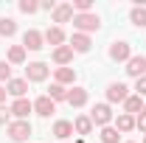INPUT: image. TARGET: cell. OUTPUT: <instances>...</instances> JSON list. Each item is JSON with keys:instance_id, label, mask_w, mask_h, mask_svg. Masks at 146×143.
Masks as SVG:
<instances>
[{"instance_id": "6da1fadb", "label": "cell", "mask_w": 146, "mask_h": 143, "mask_svg": "<svg viewBox=\"0 0 146 143\" xmlns=\"http://www.w3.org/2000/svg\"><path fill=\"white\" fill-rule=\"evenodd\" d=\"M73 28H76V34H87V36H90L93 31H98V28H101V17H98L96 11L76 14V17H73Z\"/></svg>"}, {"instance_id": "7a4b0ae2", "label": "cell", "mask_w": 146, "mask_h": 143, "mask_svg": "<svg viewBox=\"0 0 146 143\" xmlns=\"http://www.w3.org/2000/svg\"><path fill=\"white\" fill-rule=\"evenodd\" d=\"M6 135H9V140L23 143V140H28L34 135V126L28 124V121H11V124L6 126Z\"/></svg>"}, {"instance_id": "3957f363", "label": "cell", "mask_w": 146, "mask_h": 143, "mask_svg": "<svg viewBox=\"0 0 146 143\" xmlns=\"http://www.w3.org/2000/svg\"><path fill=\"white\" fill-rule=\"evenodd\" d=\"M129 98V87L124 81H112L107 84V104H124Z\"/></svg>"}, {"instance_id": "277c9868", "label": "cell", "mask_w": 146, "mask_h": 143, "mask_svg": "<svg viewBox=\"0 0 146 143\" xmlns=\"http://www.w3.org/2000/svg\"><path fill=\"white\" fill-rule=\"evenodd\" d=\"M90 121H93V126H110V121H112V107L110 104H96L93 107V112H90Z\"/></svg>"}, {"instance_id": "5b68a950", "label": "cell", "mask_w": 146, "mask_h": 143, "mask_svg": "<svg viewBox=\"0 0 146 143\" xmlns=\"http://www.w3.org/2000/svg\"><path fill=\"white\" fill-rule=\"evenodd\" d=\"M110 59H112V62H129V59H132V45H129L127 39L112 42V45H110Z\"/></svg>"}, {"instance_id": "8992f818", "label": "cell", "mask_w": 146, "mask_h": 143, "mask_svg": "<svg viewBox=\"0 0 146 143\" xmlns=\"http://www.w3.org/2000/svg\"><path fill=\"white\" fill-rule=\"evenodd\" d=\"M48 73H51V68H48L45 62H28V68H25V81H45Z\"/></svg>"}, {"instance_id": "52a82bcc", "label": "cell", "mask_w": 146, "mask_h": 143, "mask_svg": "<svg viewBox=\"0 0 146 143\" xmlns=\"http://www.w3.org/2000/svg\"><path fill=\"white\" fill-rule=\"evenodd\" d=\"M42 45H45V34H39L36 28H28L23 34V48L25 51H42Z\"/></svg>"}, {"instance_id": "ba28073f", "label": "cell", "mask_w": 146, "mask_h": 143, "mask_svg": "<svg viewBox=\"0 0 146 143\" xmlns=\"http://www.w3.org/2000/svg\"><path fill=\"white\" fill-rule=\"evenodd\" d=\"M127 76H132V79H141V76H146V56L143 54H138V56H132L127 62Z\"/></svg>"}, {"instance_id": "9c48e42d", "label": "cell", "mask_w": 146, "mask_h": 143, "mask_svg": "<svg viewBox=\"0 0 146 143\" xmlns=\"http://www.w3.org/2000/svg\"><path fill=\"white\" fill-rule=\"evenodd\" d=\"M9 109H11V115H14L17 121H25L28 112H34V101H28V98H14V104Z\"/></svg>"}, {"instance_id": "30bf717a", "label": "cell", "mask_w": 146, "mask_h": 143, "mask_svg": "<svg viewBox=\"0 0 146 143\" xmlns=\"http://www.w3.org/2000/svg\"><path fill=\"white\" fill-rule=\"evenodd\" d=\"M34 112L39 115V118H51V115L56 112V101H51L48 95H39V98L34 101Z\"/></svg>"}, {"instance_id": "8fae6325", "label": "cell", "mask_w": 146, "mask_h": 143, "mask_svg": "<svg viewBox=\"0 0 146 143\" xmlns=\"http://www.w3.org/2000/svg\"><path fill=\"white\" fill-rule=\"evenodd\" d=\"M73 17H76V11H73L70 3H59L54 9V23L62 28V23H73Z\"/></svg>"}, {"instance_id": "7c38bea8", "label": "cell", "mask_w": 146, "mask_h": 143, "mask_svg": "<svg viewBox=\"0 0 146 143\" xmlns=\"http://www.w3.org/2000/svg\"><path fill=\"white\" fill-rule=\"evenodd\" d=\"M51 59H54V65H59V68H68L73 62V48L70 45H59V48H54Z\"/></svg>"}, {"instance_id": "4fadbf2b", "label": "cell", "mask_w": 146, "mask_h": 143, "mask_svg": "<svg viewBox=\"0 0 146 143\" xmlns=\"http://www.w3.org/2000/svg\"><path fill=\"white\" fill-rule=\"evenodd\" d=\"M70 48H73V54H87V51L93 48V42H90V36H87V34H76V31H73Z\"/></svg>"}, {"instance_id": "5bb4252c", "label": "cell", "mask_w": 146, "mask_h": 143, "mask_svg": "<svg viewBox=\"0 0 146 143\" xmlns=\"http://www.w3.org/2000/svg\"><path fill=\"white\" fill-rule=\"evenodd\" d=\"M87 98H90V95H87V90L84 87H73V90H68V104H70V107H84V104H87Z\"/></svg>"}, {"instance_id": "9a60e30c", "label": "cell", "mask_w": 146, "mask_h": 143, "mask_svg": "<svg viewBox=\"0 0 146 143\" xmlns=\"http://www.w3.org/2000/svg\"><path fill=\"white\" fill-rule=\"evenodd\" d=\"M6 93L14 95V98H25V93H28V81H25V79H11V81L6 84Z\"/></svg>"}, {"instance_id": "2e32d148", "label": "cell", "mask_w": 146, "mask_h": 143, "mask_svg": "<svg viewBox=\"0 0 146 143\" xmlns=\"http://www.w3.org/2000/svg\"><path fill=\"white\" fill-rule=\"evenodd\" d=\"M51 135H54L56 140H62V143H65V140H68V138L73 135V124H70V121H56V124H54V129H51Z\"/></svg>"}, {"instance_id": "e0dca14e", "label": "cell", "mask_w": 146, "mask_h": 143, "mask_svg": "<svg viewBox=\"0 0 146 143\" xmlns=\"http://www.w3.org/2000/svg\"><path fill=\"white\" fill-rule=\"evenodd\" d=\"M45 42H48V45H54V48L65 45V28H59V25H51V28L45 31Z\"/></svg>"}, {"instance_id": "ac0fdd59", "label": "cell", "mask_w": 146, "mask_h": 143, "mask_svg": "<svg viewBox=\"0 0 146 143\" xmlns=\"http://www.w3.org/2000/svg\"><path fill=\"white\" fill-rule=\"evenodd\" d=\"M115 129L121 132V135H127L135 129V115H127V112H121L118 118H115Z\"/></svg>"}, {"instance_id": "d6986e66", "label": "cell", "mask_w": 146, "mask_h": 143, "mask_svg": "<svg viewBox=\"0 0 146 143\" xmlns=\"http://www.w3.org/2000/svg\"><path fill=\"white\" fill-rule=\"evenodd\" d=\"M56 84H62V87H68V84H73L76 81V70L73 68H56Z\"/></svg>"}, {"instance_id": "ffe728a7", "label": "cell", "mask_w": 146, "mask_h": 143, "mask_svg": "<svg viewBox=\"0 0 146 143\" xmlns=\"http://www.w3.org/2000/svg\"><path fill=\"white\" fill-rule=\"evenodd\" d=\"M73 132H76V135H90V132H93L90 115H79V118L73 121Z\"/></svg>"}, {"instance_id": "44dd1931", "label": "cell", "mask_w": 146, "mask_h": 143, "mask_svg": "<svg viewBox=\"0 0 146 143\" xmlns=\"http://www.w3.org/2000/svg\"><path fill=\"white\" fill-rule=\"evenodd\" d=\"M143 107H146V104H143L141 95H129L127 101H124V112H127V115H138Z\"/></svg>"}, {"instance_id": "7402d4cb", "label": "cell", "mask_w": 146, "mask_h": 143, "mask_svg": "<svg viewBox=\"0 0 146 143\" xmlns=\"http://www.w3.org/2000/svg\"><path fill=\"white\" fill-rule=\"evenodd\" d=\"M129 23H132L135 28H146V6H135V9L129 11Z\"/></svg>"}, {"instance_id": "603a6c76", "label": "cell", "mask_w": 146, "mask_h": 143, "mask_svg": "<svg viewBox=\"0 0 146 143\" xmlns=\"http://www.w3.org/2000/svg\"><path fill=\"white\" fill-rule=\"evenodd\" d=\"M6 62H9V65H23V62H25V48H23V45H11Z\"/></svg>"}, {"instance_id": "cb8c5ba5", "label": "cell", "mask_w": 146, "mask_h": 143, "mask_svg": "<svg viewBox=\"0 0 146 143\" xmlns=\"http://www.w3.org/2000/svg\"><path fill=\"white\" fill-rule=\"evenodd\" d=\"M14 34H17V23L11 17H0V36L9 39V36H14Z\"/></svg>"}, {"instance_id": "d4e9b609", "label": "cell", "mask_w": 146, "mask_h": 143, "mask_svg": "<svg viewBox=\"0 0 146 143\" xmlns=\"http://www.w3.org/2000/svg\"><path fill=\"white\" fill-rule=\"evenodd\" d=\"M98 138H101V143H118L121 140V132H118L115 126H104V129L98 132Z\"/></svg>"}, {"instance_id": "484cf974", "label": "cell", "mask_w": 146, "mask_h": 143, "mask_svg": "<svg viewBox=\"0 0 146 143\" xmlns=\"http://www.w3.org/2000/svg\"><path fill=\"white\" fill-rule=\"evenodd\" d=\"M48 98H51V101H68V87H62V84H51V87H48Z\"/></svg>"}, {"instance_id": "4316f807", "label": "cell", "mask_w": 146, "mask_h": 143, "mask_svg": "<svg viewBox=\"0 0 146 143\" xmlns=\"http://www.w3.org/2000/svg\"><path fill=\"white\" fill-rule=\"evenodd\" d=\"M17 9L23 14H36V11H39V3H36V0H20Z\"/></svg>"}, {"instance_id": "83f0119b", "label": "cell", "mask_w": 146, "mask_h": 143, "mask_svg": "<svg viewBox=\"0 0 146 143\" xmlns=\"http://www.w3.org/2000/svg\"><path fill=\"white\" fill-rule=\"evenodd\" d=\"M0 81H6V84L11 81V65L9 62H0Z\"/></svg>"}, {"instance_id": "f1b7e54d", "label": "cell", "mask_w": 146, "mask_h": 143, "mask_svg": "<svg viewBox=\"0 0 146 143\" xmlns=\"http://www.w3.org/2000/svg\"><path fill=\"white\" fill-rule=\"evenodd\" d=\"M135 129H141V132H146V107L135 115Z\"/></svg>"}, {"instance_id": "f546056e", "label": "cell", "mask_w": 146, "mask_h": 143, "mask_svg": "<svg viewBox=\"0 0 146 143\" xmlns=\"http://www.w3.org/2000/svg\"><path fill=\"white\" fill-rule=\"evenodd\" d=\"M135 95H141V98L146 95V76H141V79H135Z\"/></svg>"}, {"instance_id": "4dcf8cb0", "label": "cell", "mask_w": 146, "mask_h": 143, "mask_svg": "<svg viewBox=\"0 0 146 143\" xmlns=\"http://www.w3.org/2000/svg\"><path fill=\"white\" fill-rule=\"evenodd\" d=\"M9 115H11V109H9V107H3V104H0V124H6V126L11 124V121H9Z\"/></svg>"}, {"instance_id": "1f68e13d", "label": "cell", "mask_w": 146, "mask_h": 143, "mask_svg": "<svg viewBox=\"0 0 146 143\" xmlns=\"http://www.w3.org/2000/svg\"><path fill=\"white\" fill-rule=\"evenodd\" d=\"M56 6H59V3H54V0H42V3H39V9H45V11H54Z\"/></svg>"}, {"instance_id": "d6a6232c", "label": "cell", "mask_w": 146, "mask_h": 143, "mask_svg": "<svg viewBox=\"0 0 146 143\" xmlns=\"http://www.w3.org/2000/svg\"><path fill=\"white\" fill-rule=\"evenodd\" d=\"M6 95H9V93H6V87H3V84H0V104L6 101Z\"/></svg>"}, {"instance_id": "836d02e7", "label": "cell", "mask_w": 146, "mask_h": 143, "mask_svg": "<svg viewBox=\"0 0 146 143\" xmlns=\"http://www.w3.org/2000/svg\"><path fill=\"white\" fill-rule=\"evenodd\" d=\"M143 143H146V138H143Z\"/></svg>"}, {"instance_id": "e575fe53", "label": "cell", "mask_w": 146, "mask_h": 143, "mask_svg": "<svg viewBox=\"0 0 146 143\" xmlns=\"http://www.w3.org/2000/svg\"><path fill=\"white\" fill-rule=\"evenodd\" d=\"M129 143H132V140H129Z\"/></svg>"}]
</instances>
